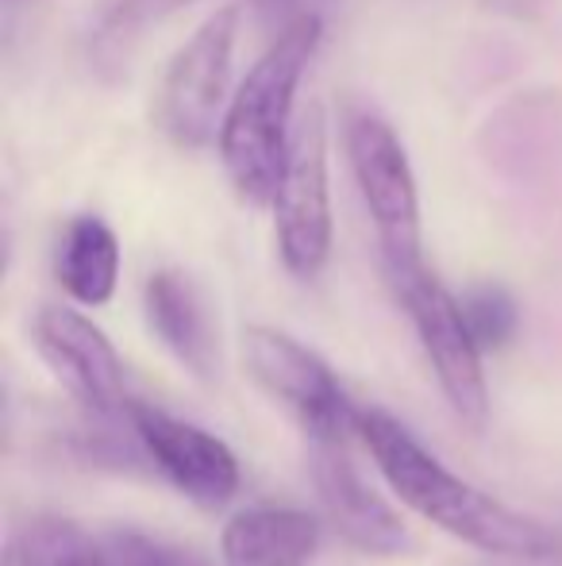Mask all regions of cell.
I'll return each instance as SVG.
<instances>
[{"label":"cell","instance_id":"obj_1","mask_svg":"<svg viewBox=\"0 0 562 566\" xmlns=\"http://www.w3.org/2000/svg\"><path fill=\"white\" fill-rule=\"evenodd\" d=\"M359 440L378 462L390 490L413 513L432 521L458 544L481 552L509 555V559H543L555 552V536L536 516L509 509L494 493L478 490L455 470H447L432 451L382 409H359Z\"/></svg>","mask_w":562,"mask_h":566},{"label":"cell","instance_id":"obj_2","mask_svg":"<svg viewBox=\"0 0 562 566\" xmlns=\"http://www.w3.org/2000/svg\"><path fill=\"white\" fill-rule=\"evenodd\" d=\"M324 35V15H300L274 31L220 119V158L247 205H274L293 143V101Z\"/></svg>","mask_w":562,"mask_h":566},{"label":"cell","instance_id":"obj_3","mask_svg":"<svg viewBox=\"0 0 562 566\" xmlns=\"http://www.w3.org/2000/svg\"><path fill=\"white\" fill-rule=\"evenodd\" d=\"M397 301L405 305L409 321L416 328L427 363L435 370L443 397L455 409V417L470 428H481L489 417V389L481 370V347L474 332L466 328V316L458 297H450L447 285L424 266H385Z\"/></svg>","mask_w":562,"mask_h":566},{"label":"cell","instance_id":"obj_4","mask_svg":"<svg viewBox=\"0 0 562 566\" xmlns=\"http://www.w3.org/2000/svg\"><path fill=\"white\" fill-rule=\"evenodd\" d=\"M347 158H351L354 186H359L367 212L374 220L378 247L385 266H413L421 254V193L409 155L397 132L378 113L362 108L343 124Z\"/></svg>","mask_w":562,"mask_h":566},{"label":"cell","instance_id":"obj_5","mask_svg":"<svg viewBox=\"0 0 562 566\" xmlns=\"http://www.w3.org/2000/svg\"><path fill=\"white\" fill-rule=\"evenodd\" d=\"M235 35H240V12L220 8L189 35V43L166 66L155 97V119L173 147L201 150L220 132Z\"/></svg>","mask_w":562,"mask_h":566},{"label":"cell","instance_id":"obj_6","mask_svg":"<svg viewBox=\"0 0 562 566\" xmlns=\"http://www.w3.org/2000/svg\"><path fill=\"white\" fill-rule=\"evenodd\" d=\"M278 251L293 277H316L331 254V186H328V119L308 105L293 127L289 155L274 193Z\"/></svg>","mask_w":562,"mask_h":566},{"label":"cell","instance_id":"obj_7","mask_svg":"<svg viewBox=\"0 0 562 566\" xmlns=\"http://www.w3.org/2000/svg\"><path fill=\"white\" fill-rule=\"evenodd\" d=\"M243 363L251 378L300 420L308 440H347L359 432V409L343 394L331 366L305 343L266 324H251L243 332Z\"/></svg>","mask_w":562,"mask_h":566},{"label":"cell","instance_id":"obj_8","mask_svg":"<svg viewBox=\"0 0 562 566\" xmlns=\"http://www.w3.org/2000/svg\"><path fill=\"white\" fill-rule=\"evenodd\" d=\"M128 424L155 470L204 509H220L240 490V462L220 436L147 401H128Z\"/></svg>","mask_w":562,"mask_h":566},{"label":"cell","instance_id":"obj_9","mask_svg":"<svg viewBox=\"0 0 562 566\" xmlns=\"http://www.w3.org/2000/svg\"><path fill=\"white\" fill-rule=\"evenodd\" d=\"M35 347L54 378L100 420L128 417V378L105 332L77 308L46 305L35 316Z\"/></svg>","mask_w":562,"mask_h":566},{"label":"cell","instance_id":"obj_10","mask_svg":"<svg viewBox=\"0 0 562 566\" xmlns=\"http://www.w3.org/2000/svg\"><path fill=\"white\" fill-rule=\"evenodd\" d=\"M312 482L328 521L336 532L367 555H401L409 552V528L382 501L374 485L359 474L347 454V440H312Z\"/></svg>","mask_w":562,"mask_h":566},{"label":"cell","instance_id":"obj_11","mask_svg":"<svg viewBox=\"0 0 562 566\" xmlns=\"http://www.w3.org/2000/svg\"><path fill=\"white\" fill-rule=\"evenodd\" d=\"M478 150L489 170L532 181L562 170V93L536 90L505 101L486 119Z\"/></svg>","mask_w":562,"mask_h":566},{"label":"cell","instance_id":"obj_12","mask_svg":"<svg viewBox=\"0 0 562 566\" xmlns=\"http://www.w3.org/2000/svg\"><path fill=\"white\" fill-rule=\"evenodd\" d=\"M142 308H147V321L155 328V336L166 343V350L193 378L216 381L220 343H216V328H212L209 305H204L193 277L181 274V270H158V274H150L147 290H142Z\"/></svg>","mask_w":562,"mask_h":566},{"label":"cell","instance_id":"obj_13","mask_svg":"<svg viewBox=\"0 0 562 566\" xmlns=\"http://www.w3.org/2000/svg\"><path fill=\"white\" fill-rule=\"evenodd\" d=\"M227 566H308L320 552V524L293 505H247L224 524Z\"/></svg>","mask_w":562,"mask_h":566},{"label":"cell","instance_id":"obj_14","mask_svg":"<svg viewBox=\"0 0 562 566\" xmlns=\"http://www.w3.org/2000/svg\"><path fill=\"white\" fill-rule=\"evenodd\" d=\"M54 274L77 305L100 308L120 282V239L100 217H74L62 231Z\"/></svg>","mask_w":562,"mask_h":566},{"label":"cell","instance_id":"obj_15","mask_svg":"<svg viewBox=\"0 0 562 566\" xmlns=\"http://www.w3.org/2000/svg\"><path fill=\"white\" fill-rule=\"evenodd\" d=\"M185 4H193V0H97L89 31H85L89 66L108 82L124 77L142 35L162 20H170L173 12H181Z\"/></svg>","mask_w":562,"mask_h":566},{"label":"cell","instance_id":"obj_16","mask_svg":"<svg viewBox=\"0 0 562 566\" xmlns=\"http://www.w3.org/2000/svg\"><path fill=\"white\" fill-rule=\"evenodd\" d=\"M4 566H113V555L66 516H28L8 536Z\"/></svg>","mask_w":562,"mask_h":566},{"label":"cell","instance_id":"obj_17","mask_svg":"<svg viewBox=\"0 0 562 566\" xmlns=\"http://www.w3.org/2000/svg\"><path fill=\"white\" fill-rule=\"evenodd\" d=\"M458 305H463L466 328L474 332L481 350H501L505 343L517 336L520 308L505 285H494V282L470 285V290L458 297Z\"/></svg>","mask_w":562,"mask_h":566},{"label":"cell","instance_id":"obj_18","mask_svg":"<svg viewBox=\"0 0 562 566\" xmlns=\"http://www.w3.org/2000/svg\"><path fill=\"white\" fill-rule=\"evenodd\" d=\"M108 555H113V566H204L197 555L162 544L155 536H142V532H116Z\"/></svg>","mask_w":562,"mask_h":566},{"label":"cell","instance_id":"obj_19","mask_svg":"<svg viewBox=\"0 0 562 566\" xmlns=\"http://www.w3.org/2000/svg\"><path fill=\"white\" fill-rule=\"evenodd\" d=\"M336 0H251L255 15L266 28L282 31L285 23L300 20V15H324V8H331Z\"/></svg>","mask_w":562,"mask_h":566},{"label":"cell","instance_id":"obj_20","mask_svg":"<svg viewBox=\"0 0 562 566\" xmlns=\"http://www.w3.org/2000/svg\"><path fill=\"white\" fill-rule=\"evenodd\" d=\"M486 8H497L505 15H517V20H532L551 8V0H486Z\"/></svg>","mask_w":562,"mask_h":566},{"label":"cell","instance_id":"obj_21","mask_svg":"<svg viewBox=\"0 0 562 566\" xmlns=\"http://www.w3.org/2000/svg\"><path fill=\"white\" fill-rule=\"evenodd\" d=\"M8 4H28V0H8Z\"/></svg>","mask_w":562,"mask_h":566}]
</instances>
